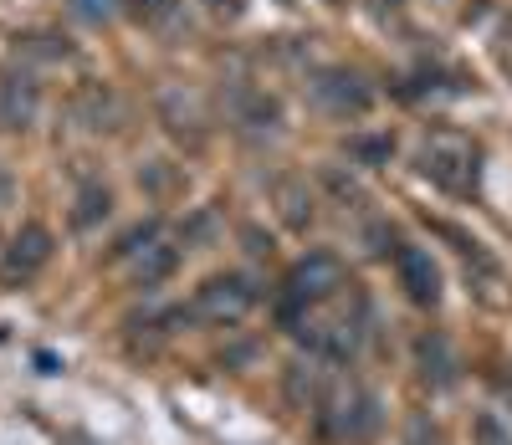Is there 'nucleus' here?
Listing matches in <instances>:
<instances>
[{
  "label": "nucleus",
  "mask_w": 512,
  "mask_h": 445,
  "mask_svg": "<svg viewBox=\"0 0 512 445\" xmlns=\"http://www.w3.org/2000/svg\"><path fill=\"white\" fill-rule=\"evenodd\" d=\"M344 292V261H338L333 251H313V256H303L287 272V282H282V297H277V318H282V328H297L318 302H328V297H338Z\"/></svg>",
  "instance_id": "obj_1"
},
{
  "label": "nucleus",
  "mask_w": 512,
  "mask_h": 445,
  "mask_svg": "<svg viewBox=\"0 0 512 445\" xmlns=\"http://www.w3.org/2000/svg\"><path fill=\"white\" fill-rule=\"evenodd\" d=\"M256 307V282L246 272H216L205 277L190 297V307H180L185 323H210V328H231L241 323L246 313Z\"/></svg>",
  "instance_id": "obj_2"
},
{
  "label": "nucleus",
  "mask_w": 512,
  "mask_h": 445,
  "mask_svg": "<svg viewBox=\"0 0 512 445\" xmlns=\"http://www.w3.org/2000/svg\"><path fill=\"white\" fill-rule=\"evenodd\" d=\"M420 174L451 195H472L477 190V149L456 139V133H436L420 149Z\"/></svg>",
  "instance_id": "obj_3"
},
{
  "label": "nucleus",
  "mask_w": 512,
  "mask_h": 445,
  "mask_svg": "<svg viewBox=\"0 0 512 445\" xmlns=\"http://www.w3.org/2000/svg\"><path fill=\"white\" fill-rule=\"evenodd\" d=\"M318 415H323V430H328L333 440H369V435L379 430V399H374L369 389H359V384L328 389L323 405H318Z\"/></svg>",
  "instance_id": "obj_4"
},
{
  "label": "nucleus",
  "mask_w": 512,
  "mask_h": 445,
  "mask_svg": "<svg viewBox=\"0 0 512 445\" xmlns=\"http://www.w3.org/2000/svg\"><path fill=\"white\" fill-rule=\"evenodd\" d=\"M308 98H313V108L318 113H328V118H364L369 108H374V93L349 72V67H323V72H313L308 77Z\"/></svg>",
  "instance_id": "obj_5"
},
{
  "label": "nucleus",
  "mask_w": 512,
  "mask_h": 445,
  "mask_svg": "<svg viewBox=\"0 0 512 445\" xmlns=\"http://www.w3.org/2000/svg\"><path fill=\"white\" fill-rule=\"evenodd\" d=\"M52 261V231L41 226V220H31V226H21L6 246V256H0V287H21L31 282L41 266Z\"/></svg>",
  "instance_id": "obj_6"
},
{
  "label": "nucleus",
  "mask_w": 512,
  "mask_h": 445,
  "mask_svg": "<svg viewBox=\"0 0 512 445\" xmlns=\"http://www.w3.org/2000/svg\"><path fill=\"white\" fill-rule=\"evenodd\" d=\"M395 277H400V287H405V297L415 302V307H441V297H446V282H441V266H436V256L425 251V246H395Z\"/></svg>",
  "instance_id": "obj_7"
},
{
  "label": "nucleus",
  "mask_w": 512,
  "mask_h": 445,
  "mask_svg": "<svg viewBox=\"0 0 512 445\" xmlns=\"http://www.w3.org/2000/svg\"><path fill=\"white\" fill-rule=\"evenodd\" d=\"M36 108H41V93L26 72L0 77V128H31Z\"/></svg>",
  "instance_id": "obj_8"
},
{
  "label": "nucleus",
  "mask_w": 512,
  "mask_h": 445,
  "mask_svg": "<svg viewBox=\"0 0 512 445\" xmlns=\"http://www.w3.org/2000/svg\"><path fill=\"white\" fill-rule=\"evenodd\" d=\"M72 118L88 133H103V128H118L123 108H118V98L108 93L103 82H88V87H77V98H72Z\"/></svg>",
  "instance_id": "obj_9"
},
{
  "label": "nucleus",
  "mask_w": 512,
  "mask_h": 445,
  "mask_svg": "<svg viewBox=\"0 0 512 445\" xmlns=\"http://www.w3.org/2000/svg\"><path fill=\"white\" fill-rule=\"evenodd\" d=\"M128 256H134V266H128V277H134V287H159V282L175 277V266H180V246H169V241L134 246Z\"/></svg>",
  "instance_id": "obj_10"
},
{
  "label": "nucleus",
  "mask_w": 512,
  "mask_h": 445,
  "mask_svg": "<svg viewBox=\"0 0 512 445\" xmlns=\"http://www.w3.org/2000/svg\"><path fill=\"white\" fill-rule=\"evenodd\" d=\"M415 364H420V379L431 384V389H451L456 384V353H451V343L441 338V333H420V343H415Z\"/></svg>",
  "instance_id": "obj_11"
},
{
  "label": "nucleus",
  "mask_w": 512,
  "mask_h": 445,
  "mask_svg": "<svg viewBox=\"0 0 512 445\" xmlns=\"http://www.w3.org/2000/svg\"><path fill=\"white\" fill-rule=\"evenodd\" d=\"M113 215V190L108 185H82L77 190V205H72V226L77 231H93L98 220Z\"/></svg>",
  "instance_id": "obj_12"
},
{
  "label": "nucleus",
  "mask_w": 512,
  "mask_h": 445,
  "mask_svg": "<svg viewBox=\"0 0 512 445\" xmlns=\"http://www.w3.org/2000/svg\"><path fill=\"white\" fill-rule=\"evenodd\" d=\"M16 47H21V52H31V57H47V62L72 57V41H67V36H57V31H31V36H16Z\"/></svg>",
  "instance_id": "obj_13"
},
{
  "label": "nucleus",
  "mask_w": 512,
  "mask_h": 445,
  "mask_svg": "<svg viewBox=\"0 0 512 445\" xmlns=\"http://www.w3.org/2000/svg\"><path fill=\"white\" fill-rule=\"evenodd\" d=\"M349 154L359 159V164H390V154H395V139L390 133H374V139H349Z\"/></svg>",
  "instance_id": "obj_14"
},
{
  "label": "nucleus",
  "mask_w": 512,
  "mask_h": 445,
  "mask_svg": "<svg viewBox=\"0 0 512 445\" xmlns=\"http://www.w3.org/2000/svg\"><path fill=\"white\" fill-rule=\"evenodd\" d=\"M241 118H246L251 128H277L282 108H277V98H267V93H251V98L241 103Z\"/></svg>",
  "instance_id": "obj_15"
},
{
  "label": "nucleus",
  "mask_w": 512,
  "mask_h": 445,
  "mask_svg": "<svg viewBox=\"0 0 512 445\" xmlns=\"http://www.w3.org/2000/svg\"><path fill=\"white\" fill-rule=\"evenodd\" d=\"M282 215H287V226H297V231L313 220V200L303 195V185H282Z\"/></svg>",
  "instance_id": "obj_16"
},
{
  "label": "nucleus",
  "mask_w": 512,
  "mask_h": 445,
  "mask_svg": "<svg viewBox=\"0 0 512 445\" xmlns=\"http://www.w3.org/2000/svg\"><path fill=\"white\" fill-rule=\"evenodd\" d=\"M175 6L180 0H123V11H134V21H144V26H164L175 16Z\"/></svg>",
  "instance_id": "obj_17"
},
{
  "label": "nucleus",
  "mask_w": 512,
  "mask_h": 445,
  "mask_svg": "<svg viewBox=\"0 0 512 445\" xmlns=\"http://www.w3.org/2000/svg\"><path fill=\"white\" fill-rule=\"evenodd\" d=\"M67 6L82 16V21H93V26H103V21H113L118 11H123V0H67Z\"/></svg>",
  "instance_id": "obj_18"
},
{
  "label": "nucleus",
  "mask_w": 512,
  "mask_h": 445,
  "mask_svg": "<svg viewBox=\"0 0 512 445\" xmlns=\"http://www.w3.org/2000/svg\"><path fill=\"white\" fill-rule=\"evenodd\" d=\"M472 440H477V445H512V430H507L497 415H477V420H472Z\"/></svg>",
  "instance_id": "obj_19"
},
{
  "label": "nucleus",
  "mask_w": 512,
  "mask_h": 445,
  "mask_svg": "<svg viewBox=\"0 0 512 445\" xmlns=\"http://www.w3.org/2000/svg\"><path fill=\"white\" fill-rule=\"evenodd\" d=\"M205 6L216 11V16H226V21H236V16L246 11V0H205Z\"/></svg>",
  "instance_id": "obj_20"
},
{
  "label": "nucleus",
  "mask_w": 512,
  "mask_h": 445,
  "mask_svg": "<svg viewBox=\"0 0 512 445\" xmlns=\"http://www.w3.org/2000/svg\"><path fill=\"white\" fill-rule=\"evenodd\" d=\"M11 195V185H6V174H0V200H6Z\"/></svg>",
  "instance_id": "obj_21"
}]
</instances>
